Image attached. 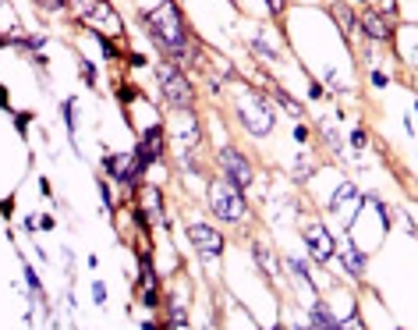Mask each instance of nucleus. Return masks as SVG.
Wrapping results in <instances>:
<instances>
[{"label":"nucleus","mask_w":418,"mask_h":330,"mask_svg":"<svg viewBox=\"0 0 418 330\" xmlns=\"http://www.w3.org/2000/svg\"><path fill=\"white\" fill-rule=\"evenodd\" d=\"M145 25H149L153 40H156L167 53H174V57L185 53L188 33H185V21H181V15H177V8L170 4V0H160V8L145 11Z\"/></svg>","instance_id":"nucleus-1"},{"label":"nucleus","mask_w":418,"mask_h":330,"mask_svg":"<svg viewBox=\"0 0 418 330\" xmlns=\"http://www.w3.org/2000/svg\"><path fill=\"white\" fill-rule=\"evenodd\" d=\"M209 209H213L220 220H242L248 206H245V196H242V189H237L234 182L217 177V182L209 185Z\"/></svg>","instance_id":"nucleus-2"},{"label":"nucleus","mask_w":418,"mask_h":330,"mask_svg":"<svg viewBox=\"0 0 418 330\" xmlns=\"http://www.w3.org/2000/svg\"><path fill=\"white\" fill-rule=\"evenodd\" d=\"M156 75H160L163 96H167V103H170V107L188 110V107L195 103V89H192V82H188L181 71H177V64H160V68H156Z\"/></svg>","instance_id":"nucleus-3"},{"label":"nucleus","mask_w":418,"mask_h":330,"mask_svg":"<svg viewBox=\"0 0 418 330\" xmlns=\"http://www.w3.org/2000/svg\"><path fill=\"white\" fill-rule=\"evenodd\" d=\"M237 117H242V125L252 135H270L273 132V114H270V107H266L255 93L242 96V103H237Z\"/></svg>","instance_id":"nucleus-4"},{"label":"nucleus","mask_w":418,"mask_h":330,"mask_svg":"<svg viewBox=\"0 0 418 330\" xmlns=\"http://www.w3.org/2000/svg\"><path fill=\"white\" fill-rule=\"evenodd\" d=\"M220 167H224V174H227V182H234L237 189H245V185L252 182V167H248V160L237 153L234 146H224V149H220Z\"/></svg>","instance_id":"nucleus-5"},{"label":"nucleus","mask_w":418,"mask_h":330,"mask_svg":"<svg viewBox=\"0 0 418 330\" xmlns=\"http://www.w3.org/2000/svg\"><path fill=\"white\" fill-rule=\"evenodd\" d=\"M188 238H192V245L202 252V259H217L224 252V234L213 231L209 224H192L188 227Z\"/></svg>","instance_id":"nucleus-6"},{"label":"nucleus","mask_w":418,"mask_h":330,"mask_svg":"<svg viewBox=\"0 0 418 330\" xmlns=\"http://www.w3.org/2000/svg\"><path fill=\"white\" fill-rule=\"evenodd\" d=\"M78 4H82V15H85V21H89V25L110 28V36L121 33V18L113 15V8H110V4H100V0H78Z\"/></svg>","instance_id":"nucleus-7"},{"label":"nucleus","mask_w":418,"mask_h":330,"mask_svg":"<svg viewBox=\"0 0 418 330\" xmlns=\"http://www.w3.org/2000/svg\"><path fill=\"white\" fill-rule=\"evenodd\" d=\"M107 171L117 177V182H135L145 167H142L138 153H113V157H107Z\"/></svg>","instance_id":"nucleus-8"},{"label":"nucleus","mask_w":418,"mask_h":330,"mask_svg":"<svg viewBox=\"0 0 418 330\" xmlns=\"http://www.w3.org/2000/svg\"><path fill=\"white\" fill-rule=\"evenodd\" d=\"M305 242H309V249H312V256L319 259V263H326V259H334V234L326 231L322 224H309L305 227Z\"/></svg>","instance_id":"nucleus-9"},{"label":"nucleus","mask_w":418,"mask_h":330,"mask_svg":"<svg viewBox=\"0 0 418 330\" xmlns=\"http://www.w3.org/2000/svg\"><path fill=\"white\" fill-rule=\"evenodd\" d=\"M195 142H199V125H195V117L188 110H181V117H177V132H174V146L181 149V153H188Z\"/></svg>","instance_id":"nucleus-10"},{"label":"nucleus","mask_w":418,"mask_h":330,"mask_svg":"<svg viewBox=\"0 0 418 330\" xmlns=\"http://www.w3.org/2000/svg\"><path fill=\"white\" fill-rule=\"evenodd\" d=\"M358 25H362V33H365L369 40H376V43L390 40V25H386V18H383L379 11H365Z\"/></svg>","instance_id":"nucleus-11"},{"label":"nucleus","mask_w":418,"mask_h":330,"mask_svg":"<svg viewBox=\"0 0 418 330\" xmlns=\"http://www.w3.org/2000/svg\"><path fill=\"white\" fill-rule=\"evenodd\" d=\"M160 142H163V132H160V128H149V132H145L142 146L135 149L138 160H142V167H149V164H153V160L160 157Z\"/></svg>","instance_id":"nucleus-12"},{"label":"nucleus","mask_w":418,"mask_h":330,"mask_svg":"<svg viewBox=\"0 0 418 330\" xmlns=\"http://www.w3.org/2000/svg\"><path fill=\"white\" fill-rule=\"evenodd\" d=\"M142 302L145 306H156L160 298H156V277H153V270H149V263L142 259Z\"/></svg>","instance_id":"nucleus-13"},{"label":"nucleus","mask_w":418,"mask_h":330,"mask_svg":"<svg viewBox=\"0 0 418 330\" xmlns=\"http://www.w3.org/2000/svg\"><path fill=\"white\" fill-rule=\"evenodd\" d=\"M344 263H347V270H351L354 277L365 274V252H358V245H347L344 249Z\"/></svg>","instance_id":"nucleus-14"},{"label":"nucleus","mask_w":418,"mask_h":330,"mask_svg":"<svg viewBox=\"0 0 418 330\" xmlns=\"http://www.w3.org/2000/svg\"><path fill=\"white\" fill-rule=\"evenodd\" d=\"M309 323H312V327H340V323H337V316H334L330 309H326L322 302H316V306H312V313H309Z\"/></svg>","instance_id":"nucleus-15"},{"label":"nucleus","mask_w":418,"mask_h":330,"mask_svg":"<svg viewBox=\"0 0 418 330\" xmlns=\"http://www.w3.org/2000/svg\"><path fill=\"white\" fill-rule=\"evenodd\" d=\"M351 199H354V185H351V182H344V185L334 192V199H330V209H334V214H344Z\"/></svg>","instance_id":"nucleus-16"},{"label":"nucleus","mask_w":418,"mask_h":330,"mask_svg":"<svg viewBox=\"0 0 418 330\" xmlns=\"http://www.w3.org/2000/svg\"><path fill=\"white\" fill-rule=\"evenodd\" d=\"M145 209L153 220H163V209H160V192L156 189H145Z\"/></svg>","instance_id":"nucleus-17"},{"label":"nucleus","mask_w":418,"mask_h":330,"mask_svg":"<svg viewBox=\"0 0 418 330\" xmlns=\"http://www.w3.org/2000/svg\"><path fill=\"white\" fill-rule=\"evenodd\" d=\"M273 93H277V103H284L291 117H302V107H298V103H294V100H291V96L284 93V89H273Z\"/></svg>","instance_id":"nucleus-18"},{"label":"nucleus","mask_w":418,"mask_h":330,"mask_svg":"<svg viewBox=\"0 0 418 330\" xmlns=\"http://www.w3.org/2000/svg\"><path fill=\"white\" fill-rule=\"evenodd\" d=\"M64 121H68V132L75 135V125H78V103H75V100L64 103Z\"/></svg>","instance_id":"nucleus-19"},{"label":"nucleus","mask_w":418,"mask_h":330,"mask_svg":"<svg viewBox=\"0 0 418 330\" xmlns=\"http://www.w3.org/2000/svg\"><path fill=\"white\" fill-rule=\"evenodd\" d=\"M25 284H28V295H33V298H39V295H43V288H39V277L33 274V266H25Z\"/></svg>","instance_id":"nucleus-20"},{"label":"nucleus","mask_w":418,"mask_h":330,"mask_svg":"<svg viewBox=\"0 0 418 330\" xmlns=\"http://www.w3.org/2000/svg\"><path fill=\"white\" fill-rule=\"evenodd\" d=\"M252 252H255V259H259V266L266 270V274H273V259H270V252H266L262 245H252Z\"/></svg>","instance_id":"nucleus-21"},{"label":"nucleus","mask_w":418,"mask_h":330,"mask_svg":"<svg viewBox=\"0 0 418 330\" xmlns=\"http://www.w3.org/2000/svg\"><path fill=\"white\" fill-rule=\"evenodd\" d=\"M319 128H322V135H326V142H330L334 149H340V135H337V128H334L330 121H322Z\"/></svg>","instance_id":"nucleus-22"},{"label":"nucleus","mask_w":418,"mask_h":330,"mask_svg":"<svg viewBox=\"0 0 418 330\" xmlns=\"http://www.w3.org/2000/svg\"><path fill=\"white\" fill-rule=\"evenodd\" d=\"M170 327H188V316H185V309L181 306H170Z\"/></svg>","instance_id":"nucleus-23"},{"label":"nucleus","mask_w":418,"mask_h":330,"mask_svg":"<svg viewBox=\"0 0 418 330\" xmlns=\"http://www.w3.org/2000/svg\"><path fill=\"white\" fill-rule=\"evenodd\" d=\"M287 263H291V270H294V274L305 281V288L312 291V281H309V270H305V263H302V259H287Z\"/></svg>","instance_id":"nucleus-24"},{"label":"nucleus","mask_w":418,"mask_h":330,"mask_svg":"<svg viewBox=\"0 0 418 330\" xmlns=\"http://www.w3.org/2000/svg\"><path fill=\"white\" fill-rule=\"evenodd\" d=\"M376 11H379L383 18H394V15H397V0H379Z\"/></svg>","instance_id":"nucleus-25"},{"label":"nucleus","mask_w":418,"mask_h":330,"mask_svg":"<svg viewBox=\"0 0 418 330\" xmlns=\"http://www.w3.org/2000/svg\"><path fill=\"white\" fill-rule=\"evenodd\" d=\"M93 302H96V306H103V302H107V284H100V281L93 284Z\"/></svg>","instance_id":"nucleus-26"},{"label":"nucleus","mask_w":418,"mask_h":330,"mask_svg":"<svg viewBox=\"0 0 418 330\" xmlns=\"http://www.w3.org/2000/svg\"><path fill=\"white\" fill-rule=\"evenodd\" d=\"M36 4H39L43 11H61V8H64V0H36Z\"/></svg>","instance_id":"nucleus-27"},{"label":"nucleus","mask_w":418,"mask_h":330,"mask_svg":"<svg viewBox=\"0 0 418 330\" xmlns=\"http://www.w3.org/2000/svg\"><path fill=\"white\" fill-rule=\"evenodd\" d=\"M351 146L365 149V132H362V128H354V132H351Z\"/></svg>","instance_id":"nucleus-28"},{"label":"nucleus","mask_w":418,"mask_h":330,"mask_svg":"<svg viewBox=\"0 0 418 330\" xmlns=\"http://www.w3.org/2000/svg\"><path fill=\"white\" fill-rule=\"evenodd\" d=\"M82 75H85V82H89V85L96 82V71H93V64H82Z\"/></svg>","instance_id":"nucleus-29"},{"label":"nucleus","mask_w":418,"mask_h":330,"mask_svg":"<svg viewBox=\"0 0 418 330\" xmlns=\"http://www.w3.org/2000/svg\"><path fill=\"white\" fill-rule=\"evenodd\" d=\"M266 4H270V11H273V15H280V8H284V0H266Z\"/></svg>","instance_id":"nucleus-30"},{"label":"nucleus","mask_w":418,"mask_h":330,"mask_svg":"<svg viewBox=\"0 0 418 330\" xmlns=\"http://www.w3.org/2000/svg\"><path fill=\"white\" fill-rule=\"evenodd\" d=\"M358 4H365V0H358Z\"/></svg>","instance_id":"nucleus-31"}]
</instances>
